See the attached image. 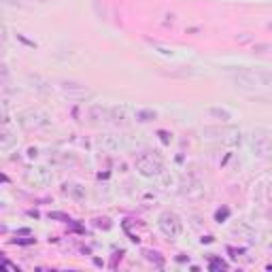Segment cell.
I'll list each match as a JSON object with an SVG mask.
<instances>
[{"mask_svg": "<svg viewBox=\"0 0 272 272\" xmlns=\"http://www.w3.org/2000/svg\"><path fill=\"white\" fill-rule=\"evenodd\" d=\"M62 89L66 94H79V96H85L87 89L81 85V83H75V81H64L62 83Z\"/></svg>", "mask_w": 272, "mask_h": 272, "instance_id": "obj_8", "label": "cell"}, {"mask_svg": "<svg viewBox=\"0 0 272 272\" xmlns=\"http://www.w3.org/2000/svg\"><path fill=\"white\" fill-rule=\"evenodd\" d=\"M270 194H272V189H270Z\"/></svg>", "mask_w": 272, "mask_h": 272, "instance_id": "obj_13", "label": "cell"}, {"mask_svg": "<svg viewBox=\"0 0 272 272\" xmlns=\"http://www.w3.org/2000/svg\"><path fill=\"white\" fill-rule=\"evenodd\" d=\"M136 119H138V122H151V119H155V111L140 108V111H136Z\"/></svg>", "mask_w": 272, "mask_h": 272, "instance_id": "obj_10", "label": "cell"}, {"mask_svg": "<svg viewBox=\"0 0 272 272\" xmlns=\"http://www.w3.org/2000/svg\"><path fill=\"white\" fill-rule=\"evenodd\" d=\"M134 164H136V170L143 177H155V175L162 173V162L151 153H138Z\"/></svg>", "mask_w": 272, "mask_h": 272, "instance_id": "obj_1", "label": "cell"}, {"mask_svg": "<svg viewBox=\"0 0 272 272\" xmlns=\"http://www.w3.org/2000/svg\"><path fill=\"white\" fill-rule=\"evenodd\" d=\"M251 147L257 155H268L272 153V136L264 130H259V132H253V138H251Z\"/></svg>", "mask_w": 272, "mask_h": 272, "instance_id": "obj_4", "label": "cell"}, {"mask_svg": "<svg viewBox=\"0 0 272 272\" xmlns=\"http://www.w3.org/2000/svg\"><path fill=\"white\" fill-rule=\"evenodd\" d=\"M28 181L30 183H34V185H47L49 181H51V175H49L45 168H36L34 173L28 175Z\"/></svg>", "mask_w": 272, "mask_h": 272, "instance_id": "obj_7", "label": "cell"}, {"mask_svg": "<svg viewBox=\"0 0 272 272\" xmlns=\"http://www.w3.org/2000/svg\"><path fill=\"white\" fill-rule=\"evenodd\" d=\"M11 136H13V134L9 132V130H5V132H3V147H5V149H9V145L13 143V138H11Z\"/></svg>", "mask_w": 272, "mask_h": 272, "instance_id": "obj_12", "label": "cell"}, {"mask_svg": "<svg viewBox=\"0 0 272 272\" xmlns=\"http://www.w3.org/2000/svg\"><path fill=\"white\" fill-rule=\"evenodd\" d=\"M19 124H22L26 130H38L49 126V119L41 111H26V113L19 115Z\"/></svg>", "mask_w": 272, "mask_h": 272, "instance_id": "obj_3", "label": "cell"}, {"mask_svg": "<svg viewBox=\"0 0 272 272\" xmlns=\"http://www.w3.org/2000/svg\"><path fill=\"white\" fill-rule=\"evenodd\" d=\"M128 119H130V108L126 104H117L111 108V122H115V124H128Z\"/></svg>", "mask_w": 272, "mask_h": 272, "instance_id": "obj_5", "label": "cell"}, {"mask_svg": "<svg viewBox=\"0 0 272 272\" xmlns=\"http://www.w3.org/2000/svg\"><path fill=\"white\" fill-rule=\"evenodd\" d=\"M68 191H70V196H73L75 200H83V198H85V194H83V189H81V187H79V185H73V187H70Z\"/></svg>", "mask_w": 272, "mask_h": 272, "instance_id": "obj_11", "label": "cell"}, {"mask_svg": "<svg viewBox=\"0 0 272 272\" xmlns=\"http://www.w3.org/2000/svg\"><path fill=\"white\" fill-rule=\"evenodd\" d=\"M89 119H92L94 124L106 122V119H111V108H104L102 104H94L92 108H89Z\"/></svg>", "mask_w": 272, "mask_h": 272, "instance_id": "obj_6", "label": "cell"}, {"mask_svg": "<svg viewBox=\"0 0 272 272\" xmlns=\"http://www.w3.org/2000/svg\"><path fill=\"white\" fill-rule=\"evenodd\" d=\"M159 230H162L168 238H177V236H181V232H183V224H181V219L175 213H164L159 217Z\"/></svg>", "mask_w": 272, "mask_h": 272, "instance_id": "obj_2", "label": "cell"}, {"mask_svg": "<svg viewBox=\"0 0 272 272\" xmlns=\"http://www.w3.org/2000/svg\"><path fill=\"white\" fill-rule=\"evenodd\" d=\"M208 115H210V117H217L219 122H230V119H232L230 111H226V108H210Z\"/></svg>", "mask_w": 272, "mask_h": 272, "instance_id": "obj_9", "label": "cell"}]
</instances>
